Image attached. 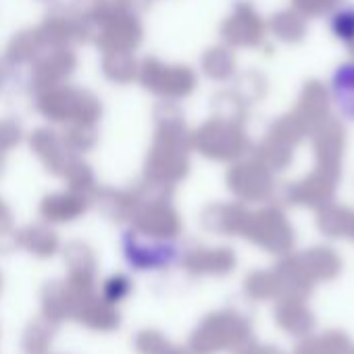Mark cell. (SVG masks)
Returning <instances> with one entry per match:
<instances>
[{"mask_svg": "<svg viewBox=\"0 0 354 354\" xmlns=\"http://www.w3.org/2000/svg\"><path fill=\"white\" fill-rule=\"evenodd\" d=\"M275 323L283 333L300 339L313 333L317 319L310 308L302 304L300 298H286L275 308Z\"/></svg>", "mask_w": 354, "mask_h": 354, "instance_id": "obj_2", "label": "cell"}, {"mask_svg": "<svg viewBox=\"0 0 354 354\" xmlns=\"http://www.w3.org/2000/svg\"><path fill=\"white\" fill-rule=\"evenodd\" d=\"M248 344H252V325L246 317L236 313L207 319L194 337V346L201 354H215L221 350L242 352Z\"/></svg>", "mask_w": 354, "mask_h": 354, "instance_id": "obj_1", "label": "cell"}, {"mask_svg": "<svg viewBox=\"0 0 354 354\" xmlns=\"http://www.w3.org/2000/svg\"><path fill=\"white\" fill-rule=\"evenodd\" d=\"M242 354H283L279 348L275 346H269V344H248Z\"/></svg>", "mask_w": 354, "mask_h": 354, "instance_id": "obj_6", "label": "cell"}, {"mask_svg": "<svg viewBox=\"0 0 354 354\" xmlns=\"http://www.w3.org/2000/svg\"><path fill=\"white\" fill-rule=\"evenodd\" d=\"M352 342L339 329H327L319 335L300 337L294 354H350Z\"/></svg>", "mask_w": 354, "mask_h": 354, "instance_id": "obj_4", "label": "cell"}, {"mask_svg": "<svg viewBox=\"0 0 354 354\" xmlns=\"http://www.w3.org/2000/svg\"><path fill=\"white\" fill-rule=\"evenodd\" d=\"M329 30L335 40L354 44V7L344 5V7L335 9L329 17Z\"/></svg>", "mask_w": 354, "mask_h": 354, "instance_id": "obj_5", "label": "cell"}, {"mask_svg": "<svg viewBox=\"0 0 354 354\" xmlns=\"http://www.w3.org/2000/svg\"><path fill=\"white\" fill-rule=\"evenodd\" d=\"M350 354H354V346H352V350H350Z\"/></svg>", "mask_w": 354, "mask_h": 354, "instance_id": "obj_7", "label": "cell"}, {"mask_svg": "<svg viewBox=\"0 0 354 354\" xmlns=\"http://www.w3.org/2000/svg\"><path fill=\"white\" fill-rule=\"evenodd\" d=\"M329 98L335 111L354 123V61H344L331 71Z\"/></svg>", "mask_w": 354, "mask_h": 354, "instance_id": "obj_3", "label": "cell"}]
</instances>
